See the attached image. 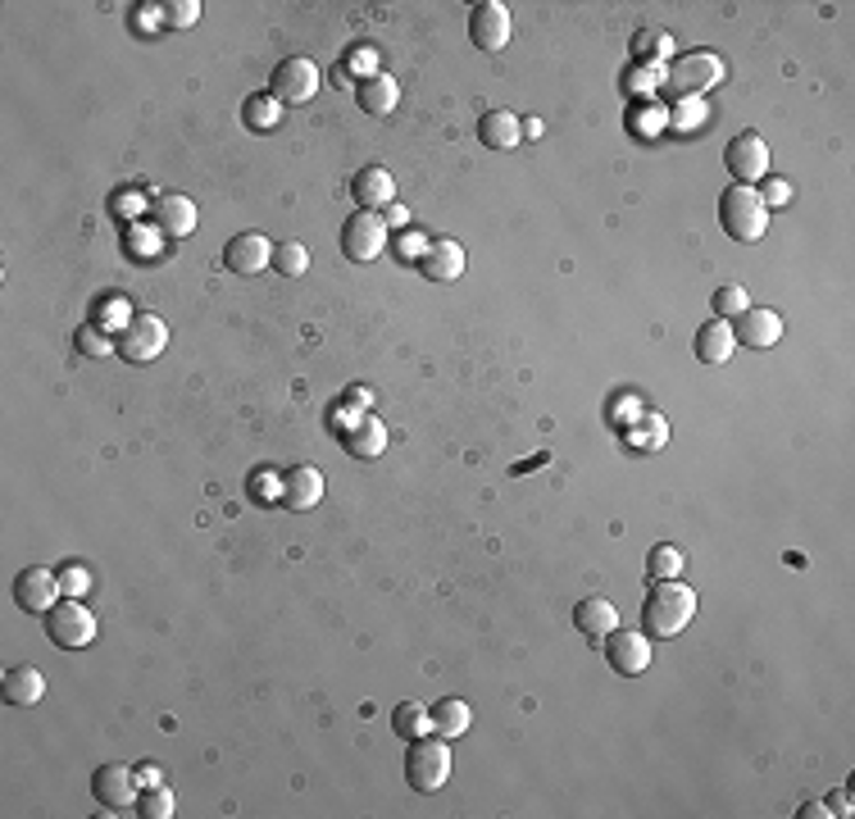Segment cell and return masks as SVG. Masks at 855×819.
<instances>
[{
	"mask_svg": "<svg viewBox=\"0 0 855 819\" xmlns=\"http://www.w3.org/2000/svg\"><path fill=\"white\" fill-rule=\"evenodd\" d=\"M664 438H669V424H664L660 410H642V419H637V428H633V442H637L642 451H660Z\"/></svg>",
	"mask_w": 855,
	"mask_h": 819,
	"instance_id": "obj_29",
	"label": "cell"
},
{
	"mask_svg": "<svg viewBox=\"0 0 855 819\" xmlns=\"http://www.w3.org/2000/svg\"><path fill=\"white\" fill-rule=\"evenodd\" d=\"M819 815H833V810H828V802H806V806H801V819H819Z\"/></svg>",
	"mask_w": 855,
	"mask_h": 819,
	"instance_id": "obj_43",
	"label": "cell"
},
{
	"mask_svg": "<svg viewBox=\"0 0 855 819\" xmlns=\"http://www.w3.org/2000/svg\"><path fill=\"white\" fill-rule=\"evenodd\" d=\"M60 574L56 570H46V565H28L19 578H14V601L28 610V614H46L50 606L60 601Z\"/></svg>",
	"mask_w": 855,
	"mask_h": 819,
	"instance_id": "obj_13",
	"label": "cell"
},
{
	"mask_svg": "<svg viewBox=\"0 0 855 819\" xmlns=\"http://www.w3.org/2000/svg\"><path fill=\"white\" fill-rule=\"evenodd\" d=\"M828 806H833V815H842V819H846V815H851V792H842V787H838V792H828Z\"/></svg>",
	"mask_w": 855,
	"mask_h": 819,
	"instance_id": "obj_42",
	"label": "cell"
},
{
	"mask_svg": "<svg viewBox=\"0 0 855 819\" xmlns=\"http://www.w3.org/2000/svg\"><path fill=\"white\" fill-rule=\"evenodd\" d=\"M60 587H64L69 597H83L87 587H91V574H87V565H64V570H60Z\"/></svg>",
	"mask_w": 855,
	"mask_h": 819,
	"instance_id": "obj_36",
	"label": "cell"
},
{
	"mask_svg": "<svg viewBox=\"0 0 855 819\" xmlns=\"http://www.w3.org/2000/svg\"><path fill=\"white\" fill-rule=\"evenodd\" d=\"M242 119H246V127H255V133H269V127H278V119H282V100H278V96H269V91L246 96Z\"/></svg>",
	"mask_w": 855,
	"mask_h": 819,
	"instance_id": "obj_28",
	"label": "cell"
},
{
	"mask_svg": "<svg viewBox=\"0 0 855 819\" xmlns=\"http://www.w3.org/2000/svg\"><path fill=\"white\" fill-rule=\"evenodd\" d=\"M282 501L292 510H315L323 501V474L315 465H296L282 474Z\"/></svg>",
	"mask_w": 855,
	"mask_h": 819,
	"instance_id": "obj_18",
	"label": "cell"
},
{
	"mask_svg": "<svg viewBox=\"0 0 855 819\" xmlns=\"http://www.w3.org/2000/svg\"><path fill=\"white\" fill-rule=\"evenodd\" d=\"M683 565H687L683 547H669V542L646 555V570H651V578H679V574H683Z\"/></svg>",
	"mask_w": 855,
	"mask_h": 819,
	"instance_id": "obj_31",
	"label": "cell"
},
{
	"mask_svg": "<svg viewBox=\"0 0 855 819\" xmlns=\"http://www.w3.org/2000/svg\"><path fill=\"white\" fill-rule=\"evenodd\" d=\"M574 628H583L591 643H601L606 633L619 628V610H614L610 601H601V597H587V601L574 606Z\"/></svg>",
	"mask_w": 855,
	"mask_h": 819,
	"instance_id": "obj_23",
	"label": "cell"
},
{
	"mask_svg": "<svg viewBox=\"0 0 855 819\" xmlns=\"http://www.w3.org/2000/svg\"><path fill=\"white\" fill-rule=\"evenodd\" d=\"M351 192H355V200L365 205V210H378V205H392V196H396V178L387 173V169H378V164H369V169H359V173L351 178Z\"/></svg>",
	"mask_w": 855,
	"mask_h": 819,
	"instance_id": "obj_21",
	"label": "cell"
},
{
	"mask_svg": "<svg viewBox=\"0 0 855 819\" xmlns=\"http://www.w3.org/2000/svg\"><path fill=\"white\" fill-rule=\"evenodd\" d=\"M273 269H278L282 278H301V273L309 269V250H305V242H282V246H273Z\"/></svg>",
	"mask_w": 855,
	"mask_h": 819,
	"instance_id": "obj_30",
	"label": "cell"
},
{
	"mask_svg": "<svg viewBox=\"0 0 855 819\" xmlns=\"http://www.w3.org/2000/svg\"><path fill=\"white\" fill-rule=\"evenodd\" d=\"M469 37H474L478 50H487V56H497V50L510 46V10L501 5V0H483V5H474Z\"/></svg>",
	"mask_w": 855,
	"mask_h": 819,
	"instance_id": "obj_14",
	"label": "cell"
},
{
	"mask_svg": "<svg viewBox=\"0 0 855 819\" xmlns=\"http://www.w3.org/2000/svg\"><path fill=\"white\" fill-rule=\"evenodd\" d=\"M346 451L359 455V460H374L387 451V424L374 419V415H359L351 428H346Z\"/></svg>",
	"mask_w": 855,
	"mask_h": 819,
	"instance_id": "obj_24",
	"label": "cell"
},
{
	"mask_svg": "<svg viewBox=\"0 0 855 819\" xmlns=\"http://www.w3.org/2000/svg\"><path fill=\"white\" fill-rule=\"evenodd\" d=\"M96 614L77 601V597H69V601H56L46 610V637L56 647H64V651H77V647H91L96 643Z\"/></svg>",
	"mask_w": 855,
	"mask_h": 819,
	"instance_id": "obj_6",
	"label": "cell"
},
{
	"mask_svg": "<svg viewBox=\"0 0 855 819\" xmlns=\"http://www.w3.org/2000/svg\"><path fill=\"white\" fill-rule=\"evenodd\" d=\"M114 342L106 338V328H100V323H87V328H77V351H83V355H91V360H96V355H106Z\"/></svg>",
	"mask_w": 855,
	"mask_h": 819,
	"instance_id": "obj_34",
	"label": "cell"
},
{
	"mask_svg": "<svg viewBox=\"0 0 855 819\" xmlns=\"http://www.w3.org/2000/svg\"><path fill=\"white\" fill-rule=\"evenodd\" d=\"M355 100H359V110L365 114H374V119H387L396 110V100H401V87L387 78V73H374V78H359V87H355Z\"/></svg>",
	"mask_w": 855,
	"mask_h": 819,
	"instance_id": "obj_22",
	"label": "cell"
},
{
	"mask_svg": "<svg viewBox=\"0 0 855 819\" xmlns=\"http://www.w3.org/2000/svg\"><path fill=\"white\" fill-rule=\"evenodd\" d=\"M478 137H483L487 150H514L524 142V123H520V114H510V110H487L478 119Z\"/></svg>",
	"mask_w": 855,
	"mask_h": 819,
	"instance_id": "obj_20",
	"label": "cell"
},
{
	"mask_svg": "<svg viewBox=\"0 0 855 819\" xmlns=\"http://www.w3.org/2000/svg\"><path fill=\"white\" fill-rule=\"evenodd\" d=\"M701 100H687V106H683V100H679V110H673V127H696V123H701Z\"/></svg>",
	"mask_w": 855,
	"mask_h": 819,
	"instance_id": "obj_39",
	"label": "cell"
},
{
	"mask_svg": "<svg viewBox=\"0 0 855 819\" xmlns=\"http://www.w3.org/2000/svg\"><path fill=\"white\" fill-rule=\"evenodd\" d=\"M723 164H729V173L737 178V187H756L760 178L769 173V146L760 133H737L729 142V150H723Z\"/></svg>",
	"mask_w": 855,
	"mask_h": 819,
	"instance_id": "obj_9",
	"label": "cell"
},
{
	"mask_svg": "<svg viewBox=\"0 0 855 819\" xmlns=\"http://www.w3.org/2000/svg\"><path fill=\"white\" fill-rule=\"evenodd\" d=\"M405 779L414 792H437L451 779V742L447 737H414L405 751Z\"/></svg>",
	"mask_w": 855,
	"mask_h": 819,
	"instance_id": "obj_3",
	"label": "cell"
},
{
	"mask_svg": "<svg viewBox=\"0 0 855 819\" xmlns=\"http://www.w3.org/2000/svg\"><path fill=\"white\" fill-rule=\"evenodd\" d=\"M719 228L733 242H760L769 228V205L756 187H729L719 196Z\"/></svg>",
	"mask_w": 855,
	"mask_h": 819,
	"instance_id": "obj_2",
	"label": "cell"
},
{
	"mask_svg": "<svg viewBox=\"0 0 855 819\" xmlns=\"http://www.w3.org/2000/svg\"><path fill=\"white\" fill-rule=\"evenodd\" d=\"M696 620V592L679 578H660L642 601V628L651 637H679Z\"/></svg>",
	"mask_w": 855,
	"mask_h": 819,
	"instance_id": "obj_1",
	"label": "cell"
},
{
	"mask_svg": "<svg viewBox=\"0 0 855 819\" xmlns=\"http://www.w3.org/2000/svg\"><path fill=\"white\" fill-rule=\"evenodd\" d=\"M387 242H392V228H387L378 210H355L342 228V255L351 265H374L387 250Z\"/></svg>",
	"mask_w": 855,
	"mask_h": 819,
	"instance_id": "obj_7",
	"label": "cell"
},
{
	"mask_svg": "<svg viewBox=\"0 0 855 819\" xmlns=\"http://www.w3.org/2000/svg\"><path fill=\"white\" fill-rule=\"evenodd\" d=\"M164 10V23L169 28H192V23L200 19V5L196 0H173V5H160Z\"/></svg>",
	"mask_w": 855,
	"mask_h": 819,
	"instance_id": "obj_35",
	"label": "cell"
},
{
	"mask_svg": "<svg viewBox=\"0 0 855 819\" xmlns=\"http://www.w3.org/2000/svg\"><path fill=\"white\" fill-rule=\"evenodd\" d=\"M114 346H119V355L127 365H150L155 355H164V346H169V323L160 315H150V310H137L119 328Z\"/></svg>",
	"mask_w": 855,
	"mask_h": 819,
	"instance_id": "obj_5",
	"label": "cell"
},
{
	"mask_svg": "<svg viewBox=\"0 0 855 819\" xmlns=\"http://www.w3.org/2000/svg\"><path fill=\"white\" fill-rule=\"evenodd\" d=\"M319 83H323V73H319L315 60L288 56V60L273 69V87H269V96H278L282 106H305V100H315Z\"/></svg>",
	"mask_w": 855,
	"mask_h": 819,
	"instance_id": "obj_8",
	"label": "cell"
},
{
	"mask_svg": "<svg viewBox=\"0 0 855 819\" xmlns=\"http://www.w3.org/2000/svg\"><path fill=\"white\" fill-rule=\"evenodd\" d=\"M464 246L460 242H451V237H432L428 246H424V260H419V269H424V278H432V283H455V278L464 273Z\"/></svg>",
	"mask_w": 855,
	"mask_h": 819,
	"instance_id": "obj_17",
	"label": "cell"
},
{
	"mask_svg": "<svg viewBox=\"0 0 855 819\" xmlns=\"http://www.w3.org/2000/svg\"><path fill=\"white\" fill-rule=\"evenodd\" d=\"M714 83H723V60L710 56V50H687V56L669 60V69H664V87L679 100H696Z\"/></svg>",
	"mask_w": 855,
	"mask_h": 819,
	"instance_id": "obj_4",
	"label": "cell"
},
{
	"mask_svg": "<svg viewBox=\"0 0 855 819\" xmlns=\"http://www.w3.org/2000/svg\"><path fill=\"white\" fill-rule=\"evenodd\" d=\"M733 351H737V338H733L729 319L701 323V332H696V360H701V365H729Z\"/></svg>",
	"mask_w": 855,
	"mask_h": 819,
	"instance_id": "obj_19",
	"label": "cell"
},
{
	"mask_svg": "<svg viewBox=\"0 0 855 819\" xmlns=\"http://www.w3.org/2000/svg\"><path fill=\"white\" fill-rule=\"evenodd\" d=\"M733 338L765 351V346H773L783 338V319H779V310H765V305H746V310L737 315V323H733Z\"/></svg>",
	"mask_w": 855,
	"mask_h": 819,
	"instance_id": "obj_16",
	"label": "cell"
},
{
	"mask_svg": "<svg viewBox=\"0 0 855 819\" xmlns=\"http://www.w3.org/2000/svg\"><path fill=\"white\" fill-rule=\"evenodd\" d=\"M142 787H155V783H160V765H142Z\"/></svg>",
	"mask_w": 855,
	"mask_h": 819,
	"instance_id": "obj_44",
	"label": "cell"
},
{
	"mask_svg": "<svg viewBox=\"0 0 855 819\" xmlns=\"http://www.w3.org/2000/svg\"><path fill=\"white\" fill-rule=\"evenodd\" d=\"M5 701L10 706H37L46 697V679L33 670V664H14V670H5Z\"/></svg>",
	"mask_w": 855,
	"mask_h": 819,
	"instance_id": "obj_25",
	"label": "cell"
},
{
	"mask_svg": "<svg viewBox=\"0 0 855 819\" xmlns=\"http://www.w3.org/2000/svg\"><path fill=\"white\" fill-rule=\"evenodd\" d=\"M469 724H474V714H469V706H464L460 697H447V701L432 706V733H437V737L455 742V737L469 733Z\"/></svg>",
	"mask_w": 855,
	"mask_h": 819,
	"instance_id": "obj_26",
	"label": "cell"
},
{
	"mask_svg": "<svg viewBox=\"0 0 855 819\" xmlns=\"http://www.w3.org/2000/svg\"><path fill=\"white\" fill-rule=\"evenodd\" d=\"M127 319H133V310H127V301H123V296H110V301H106V310L96 305V323H100V328H110V323H127Z\"/></svg>",
	"mask_w": 855,
	"mask_h": 819,
	"instance_id": "obj_37",
	"label": "cell"
},
{
	"mask_svg": "<svg viewBox=\"0 0 855 819\" xmlns=\"http://www.w3.org/2000/svg\"><path fill=\"white\" fill-rule=\"evenodd\" d=\"M374 64H378V56H374L369 46H359V50H351V56H346V69L351 73H365V78H374V73H378Z\"/></svg>",
	"mask_w": 855,
	"mask_h": 819,
	"instance_id": "obj_38",
	"label": "cell"
},
{
	"mask_svg": "<svg viewBox=\"0 0 855 819\" xmlns=\"http://www.w3.org/2000/svg\"><path fill=\"white\" fill-rule=\"evenodd\" d=\"M150 219H155V228H160V237L183 242V237L196 233V200L183 196V192H160L150 205Z\"/></svg>",
	"mask_w": 855,
	"mask_h": 819,
	"instance_id": "obj_12",
	"label": "cell"
},
{
	"mask_svg": "<svg viewBox=\"0 0 855 819\" xmlns=\"http://www.w3.org/2000/svg\"><path fill=\"white\" fill-rule=\"evenodd\" d=\"M606 643V660L614 674H646V664H651V643H646V633L637 628H614L601 637Z\"/></svg>",
	"mask_w": 855,
	"mask_h": 819,
	"instance_id": "obj_11",
	"label": "cell"
},
{
	"mask_svg": "<svg viewBox=\"0 0 855 819\" xmlns=\"http://www.w3.org/2000/svg\"><path fill=\"white\" fill-rule=\"evenodd\" d=\"M223 265L232 273H242V278L260 273V269H273V242L265 233H237L223 246Z\"/></svg>",
	"mask_w": 855,
	"mask_h": 819,
	"instance_id": "obj_15",
	"label": "cell"
},
{
	"mask_svg": "<svg viewBox=\"0 0 855 819\" xmlns=\"http://www.w3.org/2000/svg\"><path fill=\"white\" fill-rule=\"evenodd\" d=\"M137 810H142L146 819H169V815L178 810V797H173V787H164V783L146 787L142 797H137Z\"/></svg>",
	"mask_w": 855,
	"mask_h": 819,
	"instance_id": "obj_32",
	"label": "cell"
},
{
	"mask_svg": "<svg viewBox=\"0 0 855 819\" xmlns=\"http://www.w3.org/2000/svg\"><path fill=\"white\" fill-rule=\"evenodd\" d=\"M760 200H765V205H783V200H792V187L779 183V178H769L765 192H760Z\"/></svg>",
	"mask_w": 855,
	"mask_h": 819,
	"instance_id": "obj_40",
	"label": "cell"
},
{
	"mask_svg": "<svg viewBox=\"0 0 855 819\" xmlns=\"http://www.w3.org/2000/svg\"><path fill=\"white\" fill-rule=\"evenodd\" d=\"M392 733L405 737V742L428 737V733H432V710H428L424 701H401V706L392 710Z\"/></svg>",
	"mask_w": 855,
	"mask_h": 819,
	"instance_id": "obj_27",
	"label": "cell"
},
{
	"mask_svg": "<svg viewBox=\"0 0 855 819\" xmlns=\"http://www.w3.org/2000/svg\"><path fill=\"white\" fill-rule=\"evenodd\" d=\"M742 310H746V292H742L737 283H729V288L714 292V319H737Z\"/></svg>",
	"mask_w": 855,
	"mask_h": 819,
	"instance_id": "obj_33",
	"label": "cell"
},
{
	"mask_svg": "<svg viewBox=\"0 0 855 819\" xmlns=\"http://www.w3.org/2000/svg\"><path fill=\"white\" fill-rule=\"evenodd\" d=\"M91 792L106 810H127L142 797V774L133 770V765H100V770L91 774Z\"/></svg>",
	"mask_w": 855,
	"mask_h": 819,
	"instance_id": "obj_10",
	"label": "cell"
},
{
	"mask_svg": "<svg viewBox=\"0 0 855 819\" xmlns=\"http://www.w3.org/2000/svg\"><path fill=\"white\" fill-rule=\"evenodd\" d=\"M382 219H387V228H405V223H410V210L392 200V205H387V215H382Z\"/></svg>",
	"mask_w": 855,
	"mask_h": 819,
	"instance_id": "obj_41",
	"label": "cell"
},
{
	"mask_svg": "<svg viewBox=\"0 0 855 819\" xmlns=\"http://www.w3.org/2000/svg\"><path fill=\"white\" fill-rule=\"evenodd\" d=\"M346 401H359V405H369V401H374V396H369V392H365V388H351V392H346Z\"/></svg>",
	"mask_w": 855,
	"mask_h": 819,
	"instance_id": "obj_45",
	"label": "cell"
}]
</instances>
